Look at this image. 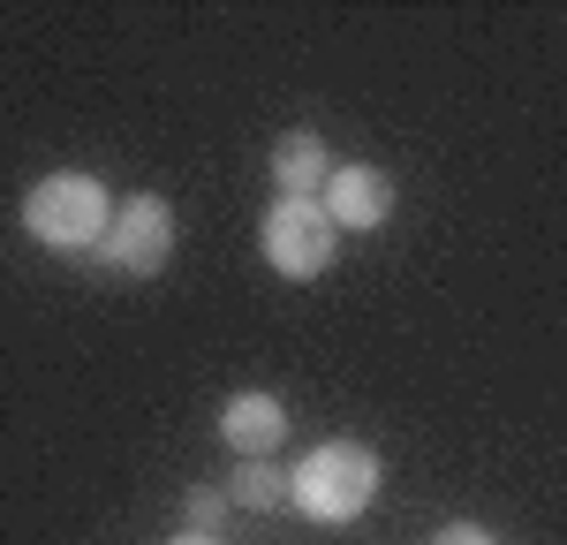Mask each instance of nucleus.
Listing matches in <instances>:
<instances>
[{
  "label": "nucleus",
  "mask_w": 567,
  "mask_h": 545,
  "mask_svg": "<svg viewBox=\"0 0 567 545\" xmlns=\"http://www.w3.org/2000/svg\"><path fill=\"white\" fill-rule=\"evenodd\" d=\"M106 227H114V197H106V182L84 175V167H61V175H45V182L23 189V235L45 243V250H61V258L99 250Z\"/></svg>",
  "instance_id": "obj_1"
},
{
  "label": "nucleus",
  "mask_w": 567,
  "mask_h": 545,
  "mask_svg": "<svg viewBox=\"0 0 567 545\" xmlns=\"http://www.w3.org/2000/svg\"><path fill=\"white\" fill-rule=\"evenodd\" d=\"M288 500L310 523H355L379 500V454L363 440H326V448H310L288 470Z\"/></svg>",
  "instance_id": "obj_2"
},
{
  "label": "nucleus",
  "mask_w": 567,
  "mask_h": 545,
  "mask_svg": "<svg viewBox=\"0 0 567 545\" xmlns=\"http://www.w3.org/2000/svg\"><path fill=\"white\" fill-rule=\"evenodd\" d=\"M333 243H341V227L326 220V205L318 197H272L258 220V250L272 272H288V280H318V272L333 266Z\"/></svg>",
  "instance_id": "obj_3"
},
{
  "label": "nucleus",
  "mask_w": 567,
  "mask_h": 545,
  "mask_svg": "<svg viewBox=\"0 0 567 545\" xmlns=\"http://www.w3.org/2000/svg\"><path fill=\"white\" fill-rule=\"evenodd\" d=\"M106 266L130 272V280H152V272H167L175 258V205L167 197H152V189H136L114 205V227H106Z\"/></svg>",
  "instance_id": "obj_4"
},
{
  "label": "nucleus",
  "mask_w": 567,
  "mask_h": 545,
  "mask_svg": "<svg viewBox=\"0 0 567 545\" xmlns=\"http://www.w3.org/2000/svg\"><path fill=\"white\" fill-rule=\"evenodd\" d=\"M326 220L349 227V235H371V227H386L393 213V175L386 167H363V160H349V167H333V182H326Z\"/></svg>",
  "instance_id": "obj_5"
},
{
  "label": "nucleus",
  "mask_w": 567,
  "mask_h": 545,
  "mask_svg": "<svg viewBox=\"0 0 567 545\" xmlns=\"http://www.w3.org/2000/svg\"><path fill=\"white\" fill-rule=\"evenodd\" d=\"M219 440H227V454H243V462L280 454L288 448V409L272 402V394H227V409H219Z\"/></svg>",
  "instance_id": "obj_6"
},
{
  "label": "nucleus",
  "mask_w": 567,
  "mask_h": 545,
  "mask_svg": "<svg viewBox=\"0 0 567 545\" xmlns=\"http://www.w3.org/2000/svg\"><path fill=\"white\" fill-rule=\"evenodd\" d=\"M272 182H280V197H326V182H333L326 136L318 130H288L280 144H272Z\"/></svg>",
  "instance_id": "obj_7"
},
{
  "label": "nucleus",
  "mask_w": 567,
  "mask_h": 545,
  "mask_svg": "<svg viewBox=\"0 0 567 545\" xmlns=\"http://www.w3.org/2000/svg\"><path fill=\"white\" fill-rule=\"evenodd\" d=\"M227 500L235 507H288V470L272 462V454H258V462H235V477H227Z\"/></svg>",
  "instance_id": "obj_8"
},
{
  "label": "nucleus",
  "mask_w": 567,
  "mask_h": 545,
  "mask_svg": "<svg viewBox=\"0 0 567 545\" xmlns=\"http://www.w3.org/2000/svg\"><path fill=\"white\" fill-rule=\"evenodd\" d=\"M227 507H235V500L219 493V485H189V500H182V515H189V531H197V538H213L219 523H227Z\"/></svg>",
  "instance_id": "obj_9"
},
{
  "label": "nucleus",
  "mask_w": 567,
  "mask_h": 545,
  "mask_svg": "<svg viewBox=\"0 0 567 545\" xmlns=\"http://www.w3.org/2000/svg\"><path fill=\"white\" fill-rule=\"evenodd\" d=\"M432 545H499V538H492L484 523H446V531H439Z\"/></svg>",
  "instance_id": "obj_10"
},
{
  "label": "nucleus",
  "mask_w": 567,
  "mask_h": 545,
  "mask_svg": "<svg viewBox=\"0 0 567 545\" xmlns=\"http://www.w3.org/2000/svg\"><path fill=\"white\" fill-rule=\"evenodd\" d=\"M175 545H219V538H197V531H189V538H175Z\"/></svg>",
  "instance_id": "obj_11"
}]
</instances>
